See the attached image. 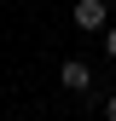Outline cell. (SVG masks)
<instances>
[{"instance_id": "3", "label": "cell", "mask_w": 116, "mask_h": 121, "mask_svg": "<svg viewBox=\"0 0 116 121\" xmlns=\"http://www.w3.org/2000/svg\"><path fill=\"white\" fill-rule=\"evenodd\" d=\"M99 110H105V121H116V92H110L105 104H99Z\"/></svg>"}, {"instance_id": "2", "label": "cell", "mask_w": 116, "mask_h": 121, "mask_svg": "<svg viewBox=\"0 0 116 121\" xmlns=\"http://www.w3.org/2000/svg\"><path fill=\"white\" fill-rule=\"evenodd\" d=\"M70 17H76V29H87V35H93V29H105L110 6H105V0H76V12H70Z\"/></svg>"}, {"instance_id": "4", "label": "cell", "mask_w": 116, "mask_h": 121, "mask_svg": "<svg viewBox=\"0 0 116 121\" xmlns=\"http://www.w3.org/2000/svg\"><path fill=\"white\" fill-rule=\"evenodd\" d=\"M105 52H110V58H116V23H110V29H105Z\"/></svg>"}, {"instance_id": "1", "label": "cell", "mask_w": 116, "mask_h": 121, "mask_svg": "<svg viewBox=\"0 0 116 121\" xmlns=\"http://www.w3.org/2000/svg\"><path fill=\"white\" fill-rule=\"evenodd\" d=\"M58 86L64 92H93V64L87 58H64L58 64Z\"/></svg>"}]
</instances>
